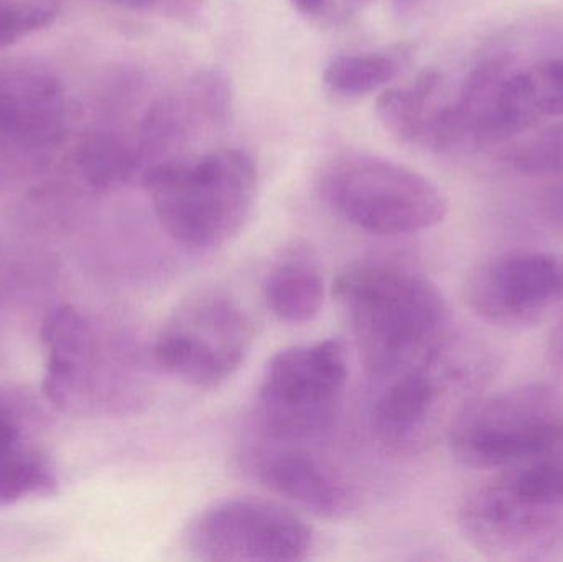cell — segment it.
Here are the masks:
<instances>
[{
    "label": "cell",
    "mask_w": 563,
    "mask_h": 562,
    "mask_svg": "<svg viewBox=\"0 0 563 562\" xmlns=\"http://www.w3.org/2000/svg\"><path fill=\"white\" fill-rule=\"evenodd\" d=\"M333 297L350 320L364 363L380 378L429 362L446 346L445 299L417 271L354 263L338 274Z\"/></svg>",
    "instance_id": "obj_1"
},
{
    "label": "cell",
    "mask_w": 563,
    "mask_h": 562,
    "mask_svg": "<svg viewBox=\"0 0 563 562\" xmlns=\"http://www.w3.org/2000/svg\"><path fill=\"white\" fill-rule=\"evenodd\" d=\"M142 184L165 233L185 250L211 251L241 233L256 205L260 175L240 148L197 161L172 157L142 172Z\"/></svg>",
    "instance_id": "obj_2"
},
{
    "label": "cell",
    "mask_w": 563,
    "mask_h": 562,
    "mask_svg": "<svg viewBox=\"0 0 563 562\" xmlns=\"http://www.w3.org/2000/svg\"><path fill=\"white\" fill-rule=\"evenodd\" d=\"M43 396L66 415H118L134 403L125 350L98 320L59 306L43 320Z\"/></svg>",
    "instance_id": "obj_3"
},
{
    "label": "cell",
    "mask_w": 563,
    "mask_h": 562,
    "mask_svg": "<svg viewBox=\"0 0 563 562\" xmlns=\"http://www.w3.org/2000/svg\"><path fill=\"white\" fill-rule=\"evenodd\" d=\"M321 197L344 223L380 236L430 230L449 211L445 195L433 181L374 155L334 162L321 180Z\"/></svg>",
    "instance_id": "obj_4"
},
{
    "label": "cell",
    "mask_w": 563,
    "mask_h": 562,
    "mask_svg": "<svg viewBox=\"0 0 563 562\" xmlns=\"http://www.w3.org/2000/svg\"><path fill=\"white\" fill-rule=\"evenodd\" d=\"M563 426V395L542 383L470 399L446 438L460 464L505 471L529 458Z\"/></svg>",
    "instance_id": "obj_5"
},
{
    "label": "cell",
    "mask_w": 563,
    "mask_h": 562,
    "mask_svg": "<svg viewBox=\"0 0 563 562\" xmlns=\"http://www.w3.org/2000/svg\"><path fill=\"white\" fill-rule=\"evenodd\" d=\"M347 383V362L336 340L280 350L260 386L264 431L282 444H303L330 431Z\"/></svg>",
    "instance_id": "obj_6"
},
{
    "label": "cell",
    "mask_w": 563,
    "mask_h": 562,
    "mask_svg": "<svg viewBox=\"0 0 563 562\" xmlns=\"http://www.w3.org/2000/svg\"><path fill=\"white\" fill-rule=\"evenodd\" d=\"M253 326L227 294H197L185 300L158 330L151 355L155 365L185 385L213 389L246 362Z\"/></svg>",
    "instance_id": "obj_7"
},
{
    "label": "cell",
    "mask_w": 563,
    "mask_h": 562,
    "mask_svg": "<svg viewBox=\"0 0 563 562\" xmlns=\"http://www.w3.org/2000/svg\"><path fill=\"white\" fill-rule=\"evenodd\" d=\"M184 543L200 561L295 562L310 554L313 530L300 515L277 502L227 498L191 520Z\"/></svg>",
    "instance_id": "obj_8"
},
{
    "label": "cell",
    "mask_w": 563,
    "mask_h": 562,
    "mask_svg": "<svg viewBox=\"0 0 563 562\" xmlns=\"http://www.w3.org/2000/svg\"><path fill=\"white\" fill-rule=\"evenodd\" d=\"M445 349L429 362L387 379L374 405L377 441L393 454L412 455L449 431L453 418L473 398L476 370L445 359Z\"/></svg>",
    "instance_id": "obj_9"
},
{
    "label": "cell",
    "mask_w": 563,
    "mask_h": 562,
    "mask_svg": "<svg viewBox=\"0 0 563 562\" xmlns=\"http://www.w3.org/2000/svg\"><path fill=\"white\" fill-rule=\"evenodd\" d=\"M459 528L489 560H548L563 547V508L525 497L498 475L462 502Z\"/></svg>",
    "instance_id": "obj_10"
},
{
    "label": "cell",
    "mask_w": 563,
    "mask_h": 562,
    "mask_svg": "<svg viewBox=\"0 0 563 562\" xmlns=\"http://www.w3.org/2000/svg\"><path fill=\"white\" fill-rule=\"evenodd\" d=\"M466 306L493 326H534L563 307V254L511 251L479 263L465 280Z\"/></svg>",
    "instance_id": "obj_11"
},
{
    "label": "cell",
    "mask_w": 563,
    "mask_h": 562,
    "mask_svg": "<svg viewBox=\"0 0 563 562\" xmlns=\"http://www.w3.org/2000/svg\"><path fill=\"white\" fill-rule=\"evenodd\" d=\"M75 121V102L52 65L33 56L0 62V145L48 162Z\"/></svg>",
    "instance_id": "obj_12"
},
{
    "label": "cell",
    "mask_w": 563,
    "mask_h": 562,
    "mask_svg": "<svg viewBox=\"0 0 563 562\" xmlns=\"http://www.w3.org/2000/svg\"><path fill=\"white\" fill-rule=\"evenodd\" d=\"M257 459L263 487L324 520H341L357 507V495L330 464L300 448L282 444Z\"/></svg>",
    "instance_id": "obj_13"
},
{
    "label": "cell",
    "mask_w": 563,
    "mask_h": 562,
    "mask_svg": "<svg viewBox=\"0 0 563 562\" xmlns=\"http://www.w3.org/2000/svg\"><path fill=\"white\" fill-rule=\"evenodd\" d=\"M267 309L285 323L310 322L323 309L324 277L318 257L305 244L285 247L264 280Z\"/></svg>",
    "instance_id": "obj_14"
},
{
    "label": "cell",
    "mask_w": 563,
    "mask_h": 562,
    "mask_svg": "<svg viewBox=\"0 0 563 562\" xmlns=\"http://www.w3.org/2000/svg\"><path fill=\"white\" fill-rule=\"evenodd\" d=\"M58 475L23 426L0 431V507L56 494Z\"/></svg>",
    "instance_id": "obj_15"
},
{
    "label": "cell",
    "mask_w": 563,
    "mask_h": 562,
    "mask_svg": "<svg viewBox=\"0 0 563 562\" xmlns=\"http://www.w3.org/2000/svg\"><path fill=\"white\" fill-rule=\"evenodd\" d=\"M73 161L82 181L98 191L114 190L129 184L142 167L137 148L104 131L85 135L76 147Z\"/></svg>",
    "instance_id": "obj_16"
},
{
    "label": "cell",
    "mask_w": 563,
    "mask_h": 562,
    "mask_svg": "<svg viewBox=\"0 0 563 562\" xmlns=\"http://www.w3.org/2000/svg\"><path fill=\"white\" fill-rule=\"evenodd\" d=\"M442 85V75L435 69H426L416 82L406 88L384 91L377 99V118L384 128L404 141H423L427 125L433 111L430 102Z\"/></svg>",
    "instance_id": "obj_17"
},
{
    "label": "cell",
    "mask_w": 563,
    "mask_h": 562,
    "mask_svg": "<svg viewBox=\"0 0 563 562\" xmlns=\"http://www.w3.org/2000/svg\"><path fill=\"white\" fill-rule=\"evenodd\" d=\"M501 477L525 497L563 508V426L534 454L505 469Z\"/></svg>",
    "instance_id": "obj_18"
},
{
    "label": "cell",
    "mask_w": 563,
    "mask_h": 562,
    "mask_svg": "<svg viewBox=\"0 0 563 562\" xmlns=\"http://www.w3.org/2000/svg\"><path fill=\"white\" fill-rule=\"evenodd\" d=\"M402 71V62L386 53H354L331 59L324 85L341 96H363L389 85Z\"/></svg>",
    "instance_id": "obj_19"
},
{
    "label": "cell",
    "mask_w": 563,
    "mask_h": 562,
    "mask_svg": "<svg viewBox=\"0 0 563 562\" xmlns=\"http://www.w3.org/2000/svg\"><path fill=\"white\" fill-rule=\"evenodd\" d=\"M187 121H190V114L184 102L168 98L155 102L145 114L139 135L137 152L142 164L144 161L151 165L167 161V152L184 141Z\"/></svg>",
    "instance_id": "obj_20"
},
{
    "label": "cell",
    "mask_w": 563,
    "mask_h": 562,
    "mask_svg": "<svg viewBox=\"0 0 563 562\" xmlns=\"http://www.w3.org/2000/svg\"><path fill=\"white\" fill-rule=\"evenodd\" d=\"M185 108L188 114L208 124H224L233 108L230 79L220 69H203L188 82Z\"/></svg>",
    "instance_id": "obj_21"
},
{
    "label": "cell",
    "mask_w": 563,
    "mask_h": 562,
    "mask_svg": "<svg viewBox=\"0 0 563 562\" xmlns=\"http://www.w3.org/2000/svg\"><path fill=\"white\" fill-rule=\"evenodd\" d=\"M62 0H0V52L55 22Z\"/></svg>",
    "instance_id": "obj_22"
},
{
    "label": "cell",
    "mask_w": 563,
    "mask_h": 562,
    "mask_svg": "<svg viewBox=\"0 0 563 562\" xmlns=\"http://www.w3.org/2000/svg\"><path fill=\"white\" fill-rule=\"evenodd\" d=\"M512 167L526 175L563 172V121L522 142L511 157Z\"/></svg>",
    "instance_id": "obj_23"
},
{
    "label": "cell",
    "mask_w": 563,
    "mask_h": 562,
    "mask_svg": "<svg viewBox=\"0 0 563 562\" xmlns=\"http://www.w3.org/2000/svg\"><path fill=\"white\" fill-rule=\"evenodd\" d=\"M541 118L563 115V59H545L522 71Z\"/></svg>",
    "instance_id": "obj_24"
},
{
    "label": "cell",
    "mask_w": 563,
    "mask_h": 562,
    "mask_svg": "<svg viewBox=\"0 0 563 562\" xmlns=\"http://www.w3.org/2000/svg\"><path fill=\"white\" fill-rule=\"evenodd\" d=\"M119 9L135 10V12H155L175 19H190L200 10L203 0H98Z\"/></svg>",
    "instance_id": "obj_25"
},
{
    "label": "cell",
    "mask_w": 563,
    "mask_h": 562,
    "mask_svg": "<svg viewBox=\"0 0 563 562\" xmlns=\"http://www.w3.org/2000/svg\"><path fill=\"white\" fill-rule=\"evenodd\" d=\"M548 360L555 370L563 372V309L549 335Z\"/></svg>",
    "instance_id": "obj_26"
},
{
    "label": "cell",
    "mask_w": 563,
    "mask_h": 562,
    "mask_svg": "<svg viewBox=\"0 0 563 562\" xmlns=\"http://www.w3.org/2000/svg\"><path fill=\"white\" fill-rule=\"evenodd\" d=\"M9 257L0 256V293L12 289V280H16L19 273H22L16 263H9Z\"/></svg>",
    "instance_id": "obj_27"
},
{
    "label": "cell",
    "mask_w": 563,
    "mask_h": 562,
    "mask_svg": "<svg viewBox=\"0 0 563 562\" xmlns=\"http://www.w3.org/2000/svg\"><path fill=\"white\" fill-rule=\"evenodd\" d=\"M548 210L555 221L563 224V184L552 188L548 195Z\"/></svg>",
    "instance_id": "obj_28"
},
{
    "label": "cell",
    "mask_w": 563,
    "mask_h": 562,
    "mask_svg": "<svg viewBox=\"0 0 563 562\" xmlns=\"http://www.w3.org/2000/svg\"><path fill=\"white\" fill-rule=\"evenodd\" d=\"M303 13H318L323 9L324 0H291Z\"/></svg>",
    "instance_id": "obj_29"
},
{
    "label": "cell",
    "mask_w": 563,
    "mask_h": 562,
    "mask_svg": "<svg viewBox=\"0 0 563 562\" xmlns=\"http://www.w3.org/2000/svg\"><path fill=\"white\" fill-rule=\"evenodd\" d=\"M397 2H412V0H397Z\"/></svg>",
    "instance_id": "obj_30"
}]
</instances>
